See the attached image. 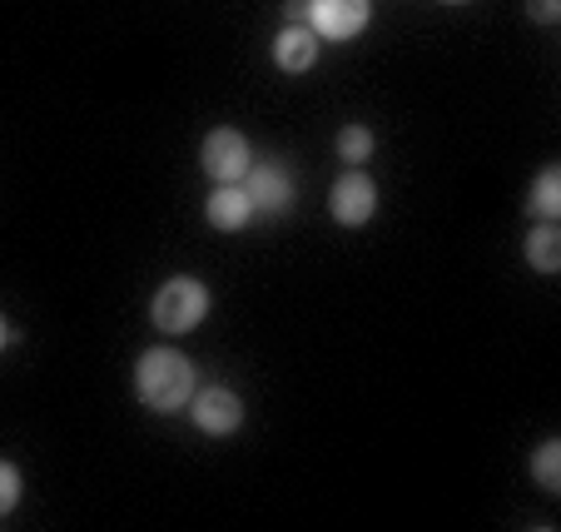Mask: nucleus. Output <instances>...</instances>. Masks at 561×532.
Segmentation results:
<instances>
[{"mask_svg": "<svg viewBox=\"0 0 561 532\" xmlns=\"http://www.w3.org/2000/svg\"><path fill=\"white\" fill-rule=\"evenodd\" d=\"M194 363L180 349H145L135 363V394L149 414H180L194 398Z\"/></svg>", "mask_w": 561, "mask_h": 532, "instance_id": "nucleus-1", "label": "nucleus"}, {"mask_svg": "<svg viewBox=\"0 0 561 532\" xmlns=\"http://www.w3.org/2000/svg\"><path fill=\"white\" fill-rule=\"evenodd\" d=\"M209 304L214 298L199 279H170V284L149 298V324L164 333H190L209 319Z\"/></svg>", "mask_w": 561, "mask_h": 532, "instance_id": "nucleus-2", "label": "nucleus"}, {"mask_svg": "<svg viewBox=\"0 0 561 532\" xmlns=\"http://www.w3.org/2000/svg\"><path fill=\"white\" fill-rule=\"evenodd\" d=\"M199 160H204V174L219 184H239L249 174V165H254V149H249V139L239 135V129L219 125L204 135L199 145Z\"/></svg>", "mask_w": 561, "mask_h": 532, "instance_id": "nucleus-3", "label": "nucleus"}, {"mask_svg": "<svg viewBox=\"0 0 561 532\" xmlns=\"http://www.w3.org/2000/svg\"><path fill=\"white\" fill-rule=\"evenodd\" d=\"M190 418L199 433L229 438V433H239V423H244V398L224 384H204V388H194V398H190Z\"/></svg>", "mask_w": 561, "mask_h": 532, "instance_id": "nucleus-4", "label": "nucleus"}, {"mask_svg": "<svg viewBox=\"0 0 561 532\" xmlns=\"http://www.w3.org/2000/svg\"><path fill=\"white\" fill-rule=\"evenodd\" d=\"M373 21L368 0H308V31L323 41H353Z\"/></svg>", "mask_w": 561, "mask_h": 532, "instance_id": "nucleus-5", "label": "nucleus"}, {"mask_svg": "<svg viewBox=\"0 0 561 532\" xmlns=\"http://www.w3.org/2000/svg\"><path fill=\"white\" fill-rule=\"evenodd\" d=\"M329 210H333V219H339V224L363 229V224L378 214V184H373L363 170L339 174V180H333V190H329Z\"/></svg>", "mask_w": 561, "mask_h": 532, "instance_id": "nucleus-6", "label": "nucleus"}, {"mask_svg": "<svg viewBox=\"0 0 561 532\" xmlns=\"http://www.w3.org/2000/svg\"><path fill=\"white\" fill-rule=\"evenodd\" d=\"M244 194L254 204V214H288L294 210V174L284 165H249Z\"/></svg>", "mask_w": 561, "mask_h": 532, "instance_id": "nucleus-7", "label": "nucleus"}, {"mask_svg": "<svg viewBox=\"0 0 561 532\" xmlns=\"http://www.w3.org/2000/svg\"><path fill=\"white\" fill-rule=\"evenodd\" d=\"M204 214H209L214 229H224V235H239V229L254 219V204H249L244 184H219V190L204 200Z\"/></svg>", "mask_w": 561, "mask_h": 532, "instance_id": "nucleus-8", "label": "nucleus"}, {"mask_svg": "<svg viewBox=\"0 0 561 532\" xmlns=\"http://www.w3.org/2000/svg\"><path fill=\"white\" fill-rule=\"evenodd\" d=\"M313 60H318V35L308 31V25H288V31H278V41H274V65L284 75H304V70H313Z\"/></svg>", "mask_w": 561, "mask_h": 532, "instance_id": "nucleus-9", "label": "nucleus"}, {"mask_svg": "<svg viewBox=\"0 0 561 532\" xmlns=\"http://www.w3.org/2000/svg\"><path fill=\"white\" fill-rule=\"evenodd\" d=\"M527 264L537 269V274H557L561 269V229H557V219H541L537 229L527 235Z\"/></svg>", "mask_w": 561, "mask_h": 532, "instance_id": "nucleus-10", "label": "nucleus"}, {"mask_svg": "<svg viewBox=\"0 0 561 532\" xmlns=\"http://www.w3.org/2000/svg\"><path fill=\"white\" fill-rule=\"evenodd\" d=\"M527 204H531V214H537V219H561V170H557V165H547V170L537 174Z\"/></svg>", "mask_w": 561, "mask_h": 532, "instance_id": "nucleus-11", "label": "nucleus"}, {"mask_svg": "<svg viewBox=\"0 0 561 532\" xmlns=\"http://www.w3.org/2000/svg\"><path fill=\"white\" fill-rule=\"evenodd\" d=\"M531 478H537L541 493H561V438H547L531 453Z\"/></svg>", "mask_w": 561, "mask_h": 532, "instance_id": "nucleus-12", "label": "nucleus"}, {"mask_svg": "<svg viewBox=\"0 0 561 532\" xmlns=\"http://www.w3.org/2000/svg\"><path fill=\"white\" fill-rule=\"evenodd\" d=\"M373 145H378V139H373L368 125H343L339 129V160L348 165V170H363V160L373 155Z\"/></svg>", "mask_w": 561, "mask_h": 532, "instance_id": "nucleus-13", "label": "nucleus"}, {"mask_svg": "<svg viewBox=\"0 0 561 532\" xmlns=\"http://www.w3.org/2000/svg\"><path fill=\"white\" fill-rule=\"evenodd\" d=\"M21 493H25L21 468H15L11 459H0V518H5V512H15V502H21Z\"/></svg>", "mask_w": 561, "mask_h": 532, "instance_id": "nucleus-14", "label": "nucleus"}, {"mask_svg": "<svg viewBox=\"0 0 561 532\" xmlns=\"http://www.w3.org/2000/svg\"><path fill=\"white\" fill-rule=\"evenodd\" d=\"M527 15L537 25H557L561 21V0H527Z\"/></svg>", "mask_w": 561, "mask_h": 532, "instance_id": "nucleus-15", "label": "nucleus"}, {"mask_svg": "<svg viewBox=\"0 0 561 532\" xmlns=\"http://www.w3.org/2000/svg\"><path fill=\"white\" fill-rule=\"evenodd\" d=\"M284 15L294 25H308V0H284Z\"/></svg>", "mask_w": 561, "mask_h": 532, "instance_id": "nucleus-16", "label": "nucleus"}, {"mask_svg": "<svg viewBox=\"0 0 561 532\" xmlns=\"http://www.w3.org/2000/svg\"><path fill=\"white\" fill-rule=\"evenodd\" d=\"M5 343H11V329H5V319H0V349H5Z\"/></svg>", "mask_w": 561, "mask_h": 532, "instance_id": "nucleus-17", "label": "nucleus"}]
</instances>
